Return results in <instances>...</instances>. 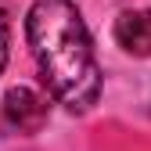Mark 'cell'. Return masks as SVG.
<instances>
[{
  "label": "cell",
  "mask_w": 151,
  "mask_h": 151,
  "mask_svg": "<svg viewBox=\"0 0 151 151\" xmlns=\"http://www.w3.org/2000/svg\"><path fill=\"white\" fill-rule=\"evenodd\" d=\"M4 129H11V133H22V137H32L40 133L47 115H50V104L47 97H40L36 90L29 86H11L4 93Z\"/></svg>",
  "instance_id": "7a4b0ae2"
},
{
  "label": "cell",
  "mask_w": 151,
  "mask_h": 151,
  "mask_svg": "<svg viewBox=\"0 0 151 151\" xmlns=\"http://www.w3.org/2000/svg\"><path fill=\"white\" fill-rule=\"evenodd\" d=\"M25 36L50 93L68 111H90L101 93V68L79 7L72 0H36Z\"/></svg>",
  "instance_id": "6da1fadb"
},
{
  "label": "cell",
  "mask_w": 151,
  "mask_h": 151,
  "mask_svg": "<svg viewBox=\"0 0 151 151\" xmlns=\"http://www.w3.org/2000/svg\"><path fill=\"white\" fill-rule=\"evenodd\" d=\"M7 47H11V14H7L4 4H0V72H4V65H7Z\"/></svg>",
  "instance_id": "277c9868"
},
{
  "label": "cell",
  "mask_w": 151,
  "mask_h": 151,
  "mask_svg": "<svg viewBox=\"0 0 151 151\" xmlns=\"http://www.w3.org/2000/svg\"><path fill=\"white\" fill-rule=\"evenodd\" d=\"M115 40L122 50L147 58L151 54V11H122L115 18Z\"/></svg>",
  "instance_id": "3957f363"
}]
</instances>
